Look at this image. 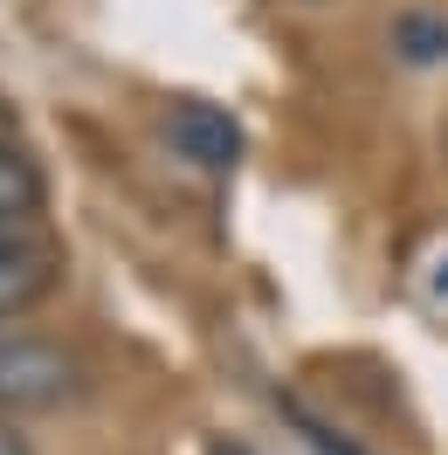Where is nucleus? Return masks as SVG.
Wrapping results in <instances>:
<instances>
[{"label": "nucleus", "instance_id": "obj_1", "mask_svg": "<svg viewBox=\"0 0 448 455\" xmlns=\"http://www.w3.org/2000/svg\"><path fill=\"white\" fill-rule=\"evenodd\" d=\"M84 394V359L42 331H0V421L49 414Z\"/></svg>", "mask_w": 448, "mask_h": 455}, {"label": "nucleus", "instance_id": "obj_2", "mask_svg": "<svg viewBox=\"0 0 448 455\" xmlns=\"http://www.w3.org/2000/svg\"><path fill=\"white\" fill-rule=\"evenodd\" d=\"M62 283V242L42 221H0V317L35 311Z\"/></svg>", "mask_w": 448, "mask_h": 455}, {"label": "nucleus", "instance_id": "obj_3", "mask_svg": "<svg viewBox=\"0 0 448 455\" xmlns=\"http://www.w3.org/2000/svg\"><path fill=\"white\" fill-rule=\"evenodd\" d=\"M166 145L200 172H235V159H242V124H235L221 104L187 97V104L166 111Z\"/></svg>", "mask_w": 448, "mask_h": 455}, {"label": "nucleus", "instance_id": "obj_4", "mask_svg": "<svg viewBox=\"0 0 448 455\" xmlns=\"http://www.w3.org/2000/svg\"><path fill=\"white\" fill-rule=\"evenodd\" d=\"M42 166H35L21 145L0 152V221H42Z\"/></svg>", "mask_w": 448, "mask_h": 455}, {"label": "nucleus", "instance_id": "obj_5", "mask_svg": "<svg viewBox=\"0 0 448 455\" xmlns=\"http://www.w3.org/2000/svg\"><path fill=\"white\" fill-rule=\"evenodd\" d=\"M393 49L407 62H442L448 56V21L442 14H400L393 21Z\"/></svg>", "mask_w": 448, "mask_h": 455}, {"label": "nucleus", "instance_id": "obj_6", "mask_svg": "<svg viewBox=\"0 0 448 455\" xmlns=\"http://www.w3.org/2000/svg\"><path fill=\"white\" fill-rule=\"evenodd\" d=\"M428 297H435V304H448V249L435 256V276H428Z\"/></svg>", "mask_w": 448, "mask_h": 455}, {"label": "nucleus", "instance_id": "obj_7", "mask_svg": "<svg viewBox=\"0 0 448 455\" xmlns=\"http://www.w3.org/2000/svg\"><path fill=\"white\" fill-rule=\"evenodd\" d=\"M0 455H35L28 435H14V421H0Z\"/></svg>", "mask_w": 448, "mask_h": 455}, {"label": "nucleus", "instance_id": "obj_8", "mask_svg": "<svg viewBox=\"0 0 448 455\" xmlns=\"http://www.w3.org/2000/svg\"><path fill=\"white\" fill-rule=\"evenodd\" d=\"M7 145H14V111L0 104V152H7Z\"/></svg>", "mask_w": 448, "mask_h": 455}, {"label": "nucleus", "instance_id": "obj_9", "mask_svg": "<svg viewBox=\"0 0 448 455\" xmlns=\"http://www.w3.org/2000/svg\"><path fill=\"white\" fill-rule=\"evenodd\" d=\"M207 455H255V449H249V442H214Z\"/></svg>", "mask_w": 448, "mask_h": 455}]
</instances>
